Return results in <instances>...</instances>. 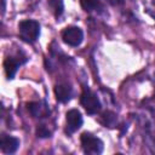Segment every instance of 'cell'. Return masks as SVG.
I'll return each mask as SVG.
<instances>
[{
	"label": "cell",
	"instance_id": "cell-1",
	"mask_svg": "<svg viewBox=\"0 0 155 155\" xmlns=\"http://www.w3.org/2000/svg\"><path fill=\"white\" fill-rule=\"evenodd\" d=\"M18 34L19 38L28 42V44H33L38 40L39 35H40V24L39 22L34 21V19H24L22 22H19L18 24Z\"/></svg>",
	"mask_w": 155,
	"mask_h": 155
},
{
	"label": "cell",
	"instance_id": "cell-2",
	"mask_svg": "<svg viewBox=\"0 0 155 155\" xmlns=\"http://www.w3.org/2000/svg\"><path fill=\"white\" fill-rule=\"evenodd\" d=\"M80 103L85 108V110L87 111V114H90V115L97 114L101 110V108H102L98 97L88 87H84L82 93H81V97H80Z\"/></svg>",
	"mask_w": 155,
	"mask_h": 155
},
{
	"label": "cell",
	"instance_id": "cell-3",
	"mask_svg": "<svg viewBox=\"0 0 155 155\" xmlns=\"http://www.w3.org/2000/svg\"><path fill=\"white\" fill-rule=\"evenodd\" d=\"M80 142L86 154H101L103 151V142L90 132H84L80 136Z\"/></svg>",
	"mask_w": 155,
	"mask_h": 155
},
{
	"label": "cell",
	"instance_id": "cell-4",
	"mask_svg": "<svg viewBox=\"0 0 155 155\" xmlns=\"http://www.w3.org/2000/svg\"><path fill=\"white\" fill-rule=\"evenodd\" d=\"M62 39L67 45L76 47L84 40V31L79 27H67L62 31Z\"/></svg>",
	"mask_w": 155,
	"mask_h": 155
},
{
	"label": "cell",
	"instance_id": "cell-5",
	"mask_svg": "<svg viewBox=\"0 0 155 155\" xmlns=\"http://www.w3.org/2000/svg\"><path fill=\"white\" fill-rule=\"evenodd\" d=\"M65 119H67V128H65V132H67L68 136H70L74 132H76L82 126V122H84L82 115H81V113L78 109H70V110H68Z\"/></svg>",
	"mask_w": 155,
	"mask_h": 155
},
{
	"label": "cell",
	"instance_id": "cell-6",
	"mask_svg": "<svg viewBox=\"0 0 155 155\" xmlns=\"http://www.w3.org/2000/svg\"><path fill=\"white\" fill-rule=\"evenodd\" d=\"M0 148H1V151L5 154H13L19 148V139L2 133L0 139Z\"/></svg>",
	"mask_w": 155,
	"mask_h": 155
},
{
	"label": "cell",
	"instance_id": "cell-7",
	"mask_svg": "<svg viewBox=\"0 0 155 155\" xmlns=\"http://www.w3.org/2000/svg\"><path fill=\"white\" fill-rule=\"evenodd\" d=\"M54 96L58 102L67 103L73 96V88L68 84H58L54 86Z\"/></svg>",
	"mask_w": 155,
	"mask_h": 155
},
{
	"label": "cell",
	"instance_id": "cell-8",
	"mask_svg": "<svg viewBox=\"0 0 155 155\" xmlns=\"http://www.w3.org/2000/svg\"><path fill=\"white\" fill-rule=\"evenodd\" d=\"M23 62H21L19 59H17V57H6V59L4 61V68H5V73H6V76L8 80L13 79L19 65L22 64Z\"/></svg>",
	"mask_w": 155,
	"mask_h": 155
},
{
	"label": "cell",
	"instance_id": "cell-9",
	"mask_svg": "<svg viewBox=\"0 0 155 155\" xmlns=\"http://www.w3.org/2000/svg\"><path fill=\"white\" fill-rule=\"evenodd\" d=\"M28 108V111L31 114V116L34 117H42L47 114V108L46 105H42L41 103L39 102H31V103H28L27 105Z\"/></svg>",
	"mask_w": 155,
	"mask_h": 155
},
{
	"label": "cell",
	"instance_id": "cell-10",
	"mask_svg": "<svg viewBox=\"0 0 155 155\" xmlns=\"http://www.w3.org/2000/svg\"><path fill=\"white\" fill-rule=\"evenodd\" d=\"M48 7L53 12L56 18H59L64 12V2L63 0H48Z\"/></svg>",
	"mask_w": 155,
	"mask_h": 155
},
{
	"label": "cell",
	"instance_id": "cell-11",
	"mask_svg": "<svg viewBox=\"0 0 155 155\" xmlns=\"http://www.w3.org/2000/svg\"><path fill=\"white\" fill-rule=\"evenodd\" d=\"M80 4H81V7L87 12L97 11L102 7L101 0H80Z\"/></svg>",
	"mask_w": 155,
	"mask_h": 155
},
{
	"label": "cell",
	"instance_id": "cell-12",
	"mask_svg": "<svg viewBox=\"0 0 155 155\" xmlns=\"http://www.w3.org/2000/svg\"><path fill=\"white\" fill-rule=\"evenodd\" d=\"M103 119L105 120V125L107 126H109V127H113L114 125H115V121H116V116H115V114L114 113H111V111H105L104 114H103Z\"/></svg>",
	"mask_w": 155,
	"mask_h": 155
},
{
	"label": "cell",
	"instance_id": "cell-13",
	"mask_svg": "<svg viewBox=\"0 0 155 155\" xmlns=\"http://www.w3.org/2000/svg\"><path fill=\"white\" fill-rule=\"evenodd\" d=\"M36 136L40 138H47L51 136V131L45 125H39L36 128Z\"/></svg>",
	"mask_w": 155,
	"mask_h": 155
},
{
	"label": "cell",
	"instance_id": "cell-14",
	"mask_svg": "<svg viewBox=\"0 0 155 155\" xmlns=\"http://www.w3.org/2000/svg\"><path fill=\"white\" fill-rule=\"evenodd\" d=\"M107 1L113 6H120L124 4V0H107Z\"/></svg>",
	"mask_w": 155,
	"mask_h": 155
}]
</instances>
